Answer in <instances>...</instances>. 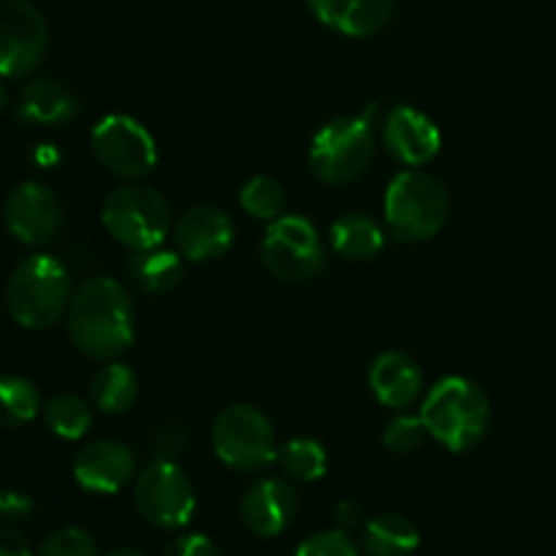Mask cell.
<instances>
[{
  "mask_svg": "<svg viewBox=\"0 0 556 556\" xmlns=\"http://www.w3.org/2000/svg\"><path fill=\"white\" fill-rule=\"evenodd\" d=\"M68 337L74 348L98 362H114L134 345V304L112 277H90L68 304Z\"/></svg>",
  "mask_w": 556,
  "mask_h": 556,
  "instance_id": "cell-1",
  "label": "cell"
},
{
  "mask_svg": "<svg viewBox=\"0 0 556 556\" xmlns=\"http://www.w3.org/2000/svg\"><path fill=\"white\" fill-rule=\"evenodd\" d=\"M427 432L454 454L476 448L492 421L486 394L472 380L451 375L438 380L421 405Z\"/></svg>",
  "mask_w": 556,
  "mask_h": 556,
  "instance_id": "cell-2",
  "label": "cell"
},
{
  "mask_svg": "<svg viewBox=\"0 0 556 556\" xmlns=\"http://www.w3.org/2000/svg\"><path fill=\"white\" fill-rule=\"evenodd\" d=\"M74 291H71L68 269L47 253L27 255L14 266L5 286L9 313L22 329L41 331L58 324L65 313Z\"/></svg>",
  "mask_w": 556,
  "mask_h": 556,
  "instance_id": "cell-3",
  "label": "cell"
},
{
  "mask_svg": "<svg viewBox=\"0 0 556 556\" xmlns=\"http://www.w3.org/2000/svg\"><path fill=\"white\" fill-rule=\"evenodd\" d=\"M383 210L396 242L421 244L443 231L451 215V201L440 179L418 168H407L391 179Z\"/></svg>",
  "mask_w": 556,
  "mask_h": 556,
  "instance_id": "cell-4",
  "label": "cell"
},
{
  "mask_svg": "<svg viewBox=\"0 0 556 556\" xmlns=\"http://www.w3.org/2000/svg\"><path fill=\"white\" fill-rule=\"evenodd\" d=\"M375 109L326 123L309 144V168L326 185H348L362 177L375 157Z\"/></svg>",
  "mask_w": 556,
  "mask_h": 556,
  "instance_id": "cell-5",
  "label": "cell"
},
{
  "mask_svg": "<svg viewBox=\"0 0 556 556\" xmlns=\"http://www.w3.org/2000/svg\"><path fill=\"white\" fill-rule=\"evenodd\" d=\"M106 231L134 253L161 248L172 231V206L157 190L123 185L106 195L101 210Z\"/></svg>",
  "mask_w": 556,
  "mask_h": 556,
  "instance_id": "cell-6",
  "label": "cell"
},
{
  "mask_svg": "<svg viewBox=\"0 0 556 556\" xmlns=\"http://www.w3.org/2000/svg\"><path fill=\"white\" fill-rule=\"evenodd\" d=\"M212 445L217 459L237 472H258L277 462L275 429L258 407H226L212 427Z\"/></svg>",
  "mask_w": 556,
  "mask_h": 556,
  "instance_id": "cell-7",
  "label": "cell"
},
{
  "mask_svg": "<svg viewBox=\"0 0 556 556\" xmlns=\"http://www.w3.org/2000/svg\"><path fill=\"white\" fill-rule=\"evenodd\" d=\"M261 261L266 271L282 282L313 280L326 264L318 228L307 217L282 215L269 223L261 242Z\"/></svg>",
  "mask_w": 556,
  "mask_h": 556,
  "instance_id": "cell-8",
  "label": "cell"
},
{
  "mask_svg": "<svg viewBox=\"0 0 556 556\" xmlns=\"http://www.w3.org/2000/svg\"><path fill=\"white\" fill-rule=\"evenodd\" d=\"M134 503L141 519L157 530H182L195 514L193 483L174 459H157L139 472Z\"/></svg>",
  "mask_w": 556,
  "mask_h": 556,
  "instance_id": "cell-9",
  "label": "cell"
},
{
  "mask_svg": "<svg viewBox=\"0 0 556 556\" xmlns=\"http://www.w3.org/2000/svg\"><path fill=\"white\" fill-rule=\"evenodd\" d=\"M98 163L123 179H144L157 166V144L150 130L128 114H109L92 128Z\"/></svg>",
  "mask_w": 556,
  "mask_h": 556,
  "instance_id": "cell-10",
  "label": "cell"
},
{
  "mask_svg": "<svg viewBox=\"0 0 556 556\" xmlns=\"http://www.w3.org/2000/svg\"><path fill=\"white\" fill-rule=\"evenodd\" d=\"M49 27L30 0H0V76L25 79L41 65Z\"/></svg>",
  "mask_w": 556,
  "mask_h": 556,
  "instance_id": "cell-11",
  "label": "cell"
},
{
  "mask_svg": "<svg viewBox=\"0 0 556 556\" xmlns=\"http://www.w3.org/2000/svg\"><path fill=\"white\" fill-rule=\"evenodd\" d=\"M3 220L16 242L41 248L58 237L63 226V204L47 185L22 182L5 201Z\"/></svg>",
  "mask_w": 556,
  "mask_h": 556,
  "instance_id": "cell-12",
  "label": "cell"
},
{
  "mask_svg": "<svg viewBox=\"0 0 556 556\" xmlns=\"http://www.w3.org/2000/svg\"><path fill=\"white\" fill-rule=\"evenodd\" d=\"M233 239H237V226L220 206H193V210L182 212L174 226L177 253L193 264L223 258L233 248Z\"/></svg>",
  "mask_w": 556,
  "mask_h": 556,
  "instance_id": "cell-13",
  "label": "cell"
},
{
  "mask_svg": "<svg viewBox=\"0 0 556 556\" xmlns=\"http://www.w3.org/2000/svg\"><path fill=\"white\" fill-rule=\"evenodd\" d=\"M383 144L396 163L407 168L427 166L443 147V136L434 119L418 109L400 103L389 112L383 125Z\"/></svg>",
  "mask_w": 556,
  "mask_h": 556,
  "instance_id": "cell-14",
  "label": "cell"
},
{
  "mask_svg": "<svg viewBox=\"0 0 556 556\" xmlns=\"http://www.w3.org/2000/svg\"><path fill=\"white\" fill-rule=\"evenodd\" d=\"M299 510L296 489L280 478H261L244 492L239 514L242 525L258 538H275L293 525Z\"/></svg>",
  "mask_w": 556,
  "mask_h": 556,
  "instance_id": "cell-15",
  "label": "cell"
},
{
  "mask_svg": "<svg viewBox=\"0 0 556 556\" xmlns=\"http://www.w3.org/2000/svg\"><path fill=\"white\" fill-rule=\"evenodd\" d=\"M136 476V459L128 445L117 440H98L85 445L74 459V478L90 494L123 492Z\"/></svg>",
  "mask_w": 556,
  "mask_h": 556,
  "instance_id": "cell-16",
  "label": "cell"
},
{
  "mask_svg": "<svg viewBox=\"0 0 556 556\" xmlns=\"http://www.w3.org/2000/svg\"><path fill=\"white\" fill-rule=\"evenodd\" d=\"M313 14L331 30L351 38H367L383 30L396 0H307Z\"/></svg>",
  "mask_w": 556,
  "mask_h": 556,
  "instance_id": "cell-17",
  "label": "cell"
},
{
  "mask_svg": "<svg viewBox=\"0 0 556 556\" xmlns=\"http://www.w3.org/2000/svg\"><path fill=\"white\" fill-rule=\"evenodd\" d=\"M79 114L74 92L58 79H33L22 87L16 101V117L25 125H41V128H63L74 123Z\"/></svg>",
  "mask_w": 556,
  "mask_h": 556,
  "instance_id": "cell-18",
  "label": "cell"
},
{
  "mask_svg": "<svg viewBox=\"0 0 556 556\" xmlns=\"http://www.w3.org/2000/svg\"><path fill=\"white\" fill-rule=\"evenodd\" d=\"M369 386H372V394L378 396L380 405L400 410V407L416 402V396L421 394L424 375L410 356L389 351L375 358L372 369H369Z\"/></svg>",
  "mask_w": 556,
  "mask_h": 556,
  "instance_id": "cell-19",
  "label": "cell"
},
{
  "mask_svg": "<svg viewBox=\"0 0 556 556\" xmlns=\"http://www.w3.org/2000/svg\"><path fill=\"white\" fill-rule=\"evenodd\" d=\"M331 248L348 261H372L386 244V233L372 217L362 212H345L331 223Z\"/></svg>",
  "mask_w": 556,
  "mask_h": 556,
  "instance_id": "cell-20",
  "label": "cell"
},
{
  "mask_svg": "<svg viewBox=\"0 0 556 556\" xmlns=\"http://www.w3.org/2000/svg\"><path fill=\"white\" fill-rule=\"evenodd\" d=\"M90 400L106 416H123L139 402V378L128 364L114 358L92 378Z\"/></svg>",
  "mask_w": 556,
  "mask_h": 556,
  "instance_id": "cell-21",
  "label": "cell"
},
{
  "mask_svg": "<svg viewBox=\"0 0 556 556\" xmlns=\"http://www.w3.org/2000/svg\"><path fill=\"white\" fill-rule=\"evenodd\" d=\"M418 546V527L402 514H380L364 527V552L369 556H413Z\"/></svg>",
  "mask_w": 556,
  "mask_h": 556,
  "instance_id": "cell-22",
  "label": "cell"
},
{
  "mask_svg": "<svg viewBox=\"0 0 556 556\" xmlns=\"http://www.w3.org/2000/svg\"><path fill=\"white\" fill-rule=\"evenodd\" d=\"M128 269H130V277H134L136 286H139L144 293H152V296L172 293L185 277L182 255L172 253V250H163V248H152V250H141V253H134Z\"/></svg>",
  "mask_w": 556,
  "mask_h": 556,
  "instance_id": "cell-23",
  "label": "cell"
},
{
  "mask_svg": "<svg viewBox=\"0 0 556 556\" xmlns=\"http://www.w3.org/2000/svg\"><path fill=\"white\" fill-rule=\"evenodd\" d=\"M277 462L282 472L293 481L313 483L326 476L329 470V456L326 448L313 438H291L277 448Z\"/></svg>",
  "mask_w": 556,
  "mask_h": 556,
  "instance_id": "cell-24",
  "label": "cell"
},
{
  "mask_svg": "<svg viewBox=\"0 0 556 556\" xmlns=\"http://www.w3.org/2000/svg\"><path fill=\"white\" fill-rule=\"evenodd\" d=\"M41 413V396L27 378L0 375V429L30 424Z\"/></svg>",
  "mask_w": 556,
  "mask_h": 556,
  "instance_id": "cell-25",
  "label": "cell"
},
{
  "mask_svg": "<svg viewBox=\"0 0 556 556\" xmlns=\"http://www.w3.org/2000/svg\"><path fill=\"white\" fill-rule=\"evenodd\" d=\"M41 416L52 434L63 440H79L90 429L92 407L76 394H54L41 405Z\"/></svg>",
  "mask_w": 556,
  "mask_h": 556,
  "instance_id": "cell-26",
  "label": "cell"
},
{
  "mask_svg": "<svg viewBox=\"0 0 556 556\" xmlns=\"http://www.w3.org/2000/svg\"><path fill=\"white\" fill-rule=\"evenodd\" d=\"M239 204L242 210L248 212L250 217H258V220H277V217L286 215V206H288V195L286 188L277 182L275 177H261L248 179L239 190Z\"/></svg>",
  "mask_w": 556,
  "mask_h": 556,
  "instance_id": "cell-27",
  "label": "cell"
},
{
  "mask_svg": "<svg viewBox=\"0 0 556 556\" xmlns=\"http://www.w3.org/2000/svg\"><path fill=\"white\" fill-rule=\"evenodd\" d=\"M427 424L421 416H396L394 421L386 424L383 429V445L394 454H413L427 440Z\"/></svg>",
  "mask_w": 556,
  "mask_h": 556,
  "instance_id": "cell-28",
  "label": "cell"
},
{
  "mask_svg": "<svg viewBox=\"0 0 556 556\" xmlns=\"http://www.w3.org/2000/svg\"><path fill=\"white\" fill-rule=\"evenodd\" d=\"M36 556H98V546L90 532L79 527H65V530L52 532Z\"/></svg>",
  "mask_w": 556,
  "mask_h": 556,
  "instance_id": "cell-29",
  "label": "cell"
},
{
  "mask_svg": "<svg viewBox=\"0 0 556 556\" xmlns=\"http://www.w3.org/2000/svg\"><path fill=\"white\" fill-rule=\"evenodd\" d=\"M293 556H362V548L345 530H326L302 541Z\"/></svg>",
  "mask_w": 556,
  "mask_h": 556,
  "instance_id": "cell-30",
  "label": "cell"
},
{
  "mask_svg": "<svg viewBox=\"0 0 556 556\" xmlns=\"http://www.w3.org/2000/svg\"><path fill=\"white\" fill-rule=\"evenodd\" d=\"M166 556H220V552H217V546L206 535L188 532V535H179L166 548Z\"/></svg>",
  "mask_w": 556,
  "mask_h": 556,
  "instance_id": "cell-31",
  "label": "cell"
},
{
  "mask_svg": "<svg viewBox=\"0 0 556 556\" xmlns=\"http://www.w3.org/2000/svg\"><path fill=\"white\" fill-rule=\"evenodd\" d=\"M33 510H36V505H33V500L27 497V494H20V492H0V519L5 521H25L30 519Z\"/></svg>",
  "mask_w": 556,
  "mask_h": 556,
  "instance_id": "cell-32",
  "label": "cell"
},
{
  "mask_svg": "<svg viewBox=\"0 0 556 556\" xmlns=\"http://www.w3.org/2000/svg\"><path fill=\"white\" fill-rule=\"evenodd\" d=\"M0 556H33L30 543L14 527H0Z\"/></svg>",
  "mask_w": 556,
  "mask_h": 556,
  "instance_id": "cell-33",
  "label": "cell"
},
{
  "mask_svg": "<svg viewBox=\"0 0 556 556\" xmlns=\"http://www.w3.org/2000/svg\"><path fill=\"white\" fill-rule=\"evenodd\" d=\"M337 525H340V530H345V527H353L358 521V508L353 503H340L337 505Z\"/></svg>",
  "mask_w": 556,
  "mask_h": 556,
  "instance_id": "cell-34",
  "label": "cell"
},
{
  "mask_svg": "<svg viewBox=\"0 0 556 556\" xmlns=\"http://www.w3.org/2000/svg\"><path fill=\"white\" fill-rule=\"evenodd\" d=\"M36 161H38V163H43V166H49V163L58 161V152H54L52 147H49V144H43V147H38Z\"/></svg>",
  "mask_w": 556,
  "mask_h": 556,
  "instance_id": "cell-35",
  "label": "cell"
},
{
  "mask_svg": "<svg viewBox=\"0 0 556 556\" xmlns=\"http://www.w3.org/2000/svg\"><path fill=\"white\" fill-rule=\"evenodd\" d=\"M5 103H9V92H5V85H3V76H0V114L5 112Z\"/></svg>",
  "mask_w": 556,
  "mask_h": 556,
  "instance_id": "cell-36",
  "label": "cell"
},
{
  "mask_svg": "<svg viewBox=\"0 0 556 556\" xmlns=\"http://www.w3.org/2000/svg\"><path fill=\"white\" fill-rule=\"evenodd\" d=\"M109 556H147V554H141L139 548H117V552H112Z\"/></svg>",
  "mask_w": 556,
  "mask_h": 556,
  "instance_id": "cell-37",
  "label": "cell"
}]
</instances>
